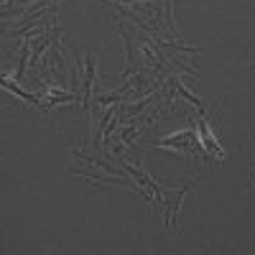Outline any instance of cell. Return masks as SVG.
<instances>
[{"mask_svg":"<svg viewBox=\"0 0 255 255\" xmlns=\"http://www.w3.org/2000/svg\"><path fill=\"white\" fill-rule=\"evenodd\" d=\"M194 135V130H184V133H174V135H168L163 138L158 145H168V148H176V151H181L184 156H191V153H199V140L194 143H184L186 138Z\"/></svg>","mask_w":255,"mask_h":255,"instance_id":"6da1fadb","label":"cell"},{"mask_svg":"<svg viewBox=\"0 0 255 255\" xmlns=\"http://www.w3.org/2000/svg\"><path fill=\"white\" fill-rule=\"evenodd\" d=\"M3 87H5V90H10V92H15L20 100H26V102H31V105H36V108H41V110H44V102H41L38 97H33V95H28V92H23V90H18V87H15V84H13L8 77L3 79Z\"/></svg>","mask_w":255,"mask_h":255,"instance_id":"7a4b0ae2","label":"cell"}]
</instances>
